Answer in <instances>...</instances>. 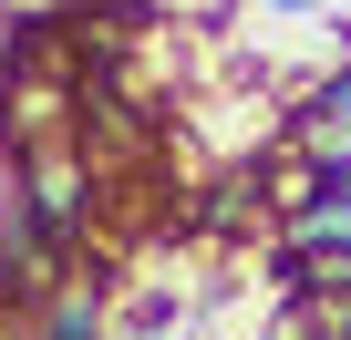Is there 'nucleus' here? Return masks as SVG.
I'll use <instances>...</instances> for the list:
<instances>
[{
    "mask_svg": "<svg viewBox=\"0 0 351 340\" xmlns=\"http://www.w3.org/2000/svg\"><path fill=\"white\" fill-rule=\"evenodd\" d=\"M330 196H351V165H330Z\"/></svg>",
    "mask_w": 351,
    "mask_h": 340,
    "instance_id": "nucleus-5",
    "label": "nucleus"
},
{
    "mask_svg": "<svg viewBox=\"0 0 351 340\" xmlns=\"http://www.w3.org/2000/svg\"><path fill=\"white\" fill-rule=\"evenodd\" d=\"M197 319H186V299H176V289H145L134 309H124V340H186Z\"/></svg>",
    "mask_w": 351,
    "mask_h": 340,
    "instance_id": "nucleus-4",
    "label": "nucleus"
},
{
    "mask_svg": "<svg viewBox=\"0 0 351 340\" xmlns=\"http://www.w3.org/2000/svg\"><path fill=\"white\" fill-rule=\"evenodd\" d=\"M341 340H351V330H341Z\"/></svg>",
    "mask_w": 351,
    "mask_h": 340,
    "instance_id": "nucleus-8",
    "label": "nucleus"
},
{
    "mask_svg": "<svg viewBox=\"0 0 351 340\" xmlns=\"http://www.w3.org/2000/svg\"><path fill=\"white\" fill-rule=\"evenodd\" d=\"M269 11H320V0H269Z\"/></svg>",
    "mask_w": 351,
    "mask_h": 340,
    "instance_id": "nucleus-6",
    "label": "nucleus"
},
{
    "mask_svg": "<svg viewBox=\"0 0 351 340\" xmlns=\"http://www.w3.org/2000/svg\"><path fill=\"white\" fill-rule=\"evenodd\" d=\"M289 155H310L320 176H330V165H351V21H341V62L320 73V93H310L300 124H289Z\"/></svg>",
    "mask_w": 351,
    "mask_h": 340,
    "instance_id": "nucleus-2",
    "label": "nucleus"
},
{
    "mask_svg": "<svg viewBox=\"0 0 351 340\" xmlns=\"http://www.w3.org/2000/svg\"><path fill=\"white\" fill-rule=\"evenodd\" d=\"M269 258H289V268H320V258H351V196H310L300 217H279V248Z\"/></svg>",
    "mask_w": 351,
    "mask_h": 340,
    "instance_id": "nucleus-3",
    "label": "nucleus"
},
{
    "mask_svg": "<svg viewBox=\"0 0 351 340\" xmlns=\"http://www.w3.org/2000/svg\"><path fill=\"white\" fill-rule=\"evenodd\" d=\"M0 11H11V0H0Z\"/></svg>",
    "mask_w": 351,
    "mask_h": 340,
    "instance_id": "nucleus-7",
    "label": "nucleus"
},
{
    "mask_svg": "<svg viewBox=\"0 0 351 340\" xmlns=\"http://www.w3.org/2000/svg\"><path fill=\"white\" fill-rule=\"evenodd\" d=\"M11 207H21L42 237H73V227H83V207H93V176H83V155H73V144H42V155L21 165Z\"/></svg>",
    "mask_w": 351,
    "mask_h": 340,
    "instance_id": "nucleus-1",
    "label": "nucleus"
}]
</instances>
